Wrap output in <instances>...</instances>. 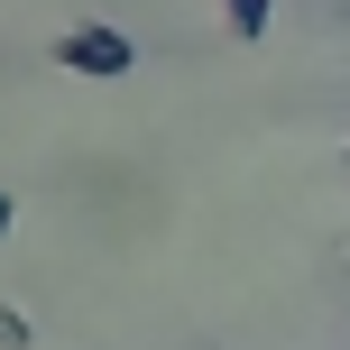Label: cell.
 Here are the masks:
<instances>
[{
	"label": "cell",
	"instance_id": "obj_4",
	"mask_svg": "<svg viewBox=\"0 0 350 350\" xmlns=\"http://www.w3.org/2000/svg\"><path fill=\"white\" fill-rule=\"evenodd\" d=\"M10 221H18V193H10V185H0V240H10Z\"/></svg>",
	"mask_w": 350,
	"mask_h": 350
},
{
	"label": "cell",
	"instance_id": "obj_2",
	"mask_svg": "<svg viewBox=\"0 0 350 350\" xmlns=\"http://www.w3.org/2000/svg\"><path fill=\"white\" fill-rule=\"evenodd\" d=\"M221 10H230L240 37H267V28H277V0H221Z\"/></svg>",
	"mask_w": 350,
	"mask_h": 350
},
{
	"label": "cell",
	"instance_id": "obj_3",
	"mask_svg": "<svg viewBox=\"0 0 350 350\" xmlns=\"http://www.w3.org/2000/svg\"><path fill=\"white\" fill-rule=\"evenodd\" d=\"M0 350H28V323H18L10 304H0Z\"/></svg>",
	"mask_w": 350,
	"mask_h": 350
},
{
	"label": "cell",
	"instance_id": "obj_1",
	"mask_svg": "<svg viewBox=\"0 0 350 350\" xmlns=\"http://www.w3.org/2000/svg\"><path fill=\"white\" fill-rule=\"evenodd\" d=\"M55 65L65 74H129L139 46H129L120 28H102V18H74V28H55Z\"/></svg>",
	"mask_w": 350,
	"mask_h": 350
}]
</instances>
